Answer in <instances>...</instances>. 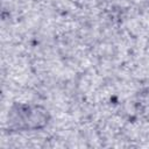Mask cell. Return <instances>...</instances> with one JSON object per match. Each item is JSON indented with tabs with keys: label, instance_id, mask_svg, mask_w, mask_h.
<instances>
[{
	"label": "cell",
	"instance_id": "cell-1",
	"mask_svg": "<svg viewBox=\"0 0 149 149\" xmlns=\"http://www.w3.org/2000/svg\"><path fill=\"white\" fill-rule=\"evenodd\" d=\"M9 121L19 129H38L48 122V113L37 106H17L10 112Z\"/></svg>",
	"mask_w": 149,
	"mask_h": 149
}]
</instances>
